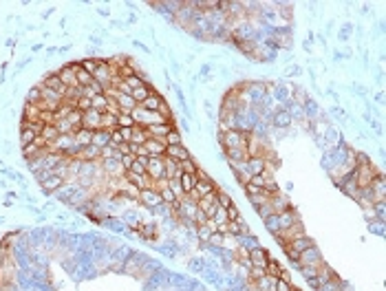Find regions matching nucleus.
<instances>
[{
	"instance_id": "obj_18",
	"label": "nucleus",
	"mask_w": 386,
	"mask_h": 291,
	"mask_svg": "<svg viewBox=\"0 0 386 291\" xmlns=\"http://www.w3.org/2000/svg\"><path fill=\"white\" fill-rule=\"evenodd\" d=\"M42 86H47V88H51V91L60 93V95H62V97L67 95V91H69L67 86H64L62 82H60V77H57V75H47V80L42 82Z\"/></svg>"
},
{
	"instance_id": "obj_54",
	"label": "nucleus",
	"mask_w": 386,
	"mask_h": 291,
	"mask_svg": "<svg viewBox=\"0 0 386 291\" xmlns=\"http://www.w3.org/2000/svg\"><path fill=\"white\" fill-rule=\"evenodd\" d=\"M300 272H302V276L309 280V278H316V274H318V267H300Z\"/></svg>"
},
{
	"instance_id": "obj_34",
	"label": "nucleus",
	"mask_w": 386,
	"mask_h": 291,
	"mask_svg": "<svg viewBox=\"0 0 386 291\" xmlns=\"http://www.w3.org/2000/svg\"><path fill=\"white\" fill-rule=\"evenodd\" d=\"M225 225H228V234H229V236H241V234L245 232L243 221H241V219H239V221H228Z\"/></svg>"
},
{
	"instance_id": "obj_31",
	"label": "nucleus",
	"mask_w": 386,
	"mask_h": 291,
	"mask_svg": "<svg viewBox=\"0 0 386 291\" xmlns=\"http://www.w3.org/2000/svg\"><path fill=\"white\" fill-rule=\"evenodd\" d=\"M91 108L93 110H100V113H106V110H108V97H106V95L91 97Z\"/></svg>"
},
{
	"instance_id": "obj_33",
	"label": "nucleus",
	"mask_w": 386,
	"mask_h": 291,
	"mask_svg": "<svg viewBox=\"0 0 386 291\" xmlns=\"http://www.w3.org/2000/svg\"><path fill=\"white\" fill-rule=\"evenodd\" d=\"M75 77H77V86H91V82H93V75H91V73H86L80 64H77Z\"/></svg>"
},
{
	"instance_id": "obj_57",
	"label": "nucleus",
	"mask_w": 386,
	"mask_h": 291,
	"mask_svg": "<svg viewBox=\"0 0 386 291\" xmlns=\"http://www.w3.org/2000/svg\"><path fill=\"white\" fill-rule=\"evenodd\" d=\"M249 291H258L256 287H254V282H252V280H249Z\"/></svg>"
},
{
	"instance_id": "obj_8",
	"label": "nucleus",
	"mask_w": 386,
	"mask_h": 291,
	"mask_svg": "<svg viewBox=\"0 0 386 291\" xmlns=\"http://www.w3.org/2000/svg\"><path fill=\"white\" fill-rule=\"evenodd\" d=\"M139 201H141L143 205H148V207H161L163 205L161 194H159V190H155V188L139 190Z\"/></svg>"
},
{
	"instance_id": "obj_43",
	"label": "nucleus",
	"mask_w": 386,
	"mask_h": 291,
	"mask_svg": "<svg viewBox=\"0 0 386 291\" xmlns=\"http://www.w3.org/2000/svg\"><path fill=\"white\" fill-rule=\"evenodd\" d=\"M212 221H214L216 225L228 223V212H225V207H216V212L212 214Z\"/></svg>"
},
{
	"instance_id": "obj_28",
	"label": "nucleus",
	"mask_w": 386,
	"mask_h": 291,
	"mask_svg": "<svg viewBox=\"0 0 386 291\" xmlns=\"http://www.w3.org/2000/svg\"><path fill=\"white\" fill-rule=\"evenodd\" d=\"M150 93H153V88H150L148 84H141V86H137V88H135V91L130 93V97H133V100L137 102V104H141V102L146 100V97L150 95Z\"/></svg>"
},
{
	"instance_id": "obj_9",
	"label": "nucleus",
	"mask_w": 386,
	"mask_h": 291,
	"mask_svg": "<svg viewBox=\"0 0 386 291\" xmlns=\"http://www.w3.org/2000/svg\"><path fill=\"white\" fill-rule=\"evenodd\" d=\"M75 71H77V64H69V67H62L60 71L55 73L57 77H60V82H62L67 88H77V77H75Z\"/></svg>"
},
{
	"instance_id": "obj_20",
	"label": "nucleus",
	"mask_w": 386,
	"mask_h": 291,
	"mask_svg": "<svg viewBox=\"0 0 386 291\" xmlns=\"http://www.w3.org/2000/svg\"><path fill=\"white\" fill-rule=\"evenodd\" d=\"M333 276H335V272H333V269H331L327 263H322V265H320V267H318V274H316V280H318V285L322 287L324 282H329Z\"/></svg>"
},
{
	"instance_id": "obj_27",
	"label": "nucleus",
	"mask_w": 386,
	"mask_h": 291,
	"mask_svg": "<svg viewBox=\"0 0 386 291\" xmlns=\"http://www.w3.org/2000/svg\"><path fill=\"white\" fill-rule=\"evenodd\" d=\"M344 190V194H349V196H353V199H355V196H358V192H360V188H358V183H355V177H349V179H344L342 181V186H340Z\"/></svg>"
},
{
	"instance_id": "obj_35",
	"label": "nucleus",
	"mask_w": 386,
	"mask_h": 291,
	"mask_svg": "<svg viewBox=\"0 0 386 291\" xmlns=\"http://www.w3.org/2000/svg\"><path fill=\"white\" fill-rule=\"evenodd\" d=\"M163 143H166V148H168V146H181V133L172 128L170 133L163 137Z\"/></svg>"
},
{
	"instance_id": "obj_44",
	"label": "nucleus",
	"mask_w": 386,
	"mask_h": 291,
	"mask_svg": "<svg viewBox=\"0 0 386 291\" xmlns=\"http://www.w3.org/2000/svg\"><path fill=\"white\" fill-rule=\"evenodd\" d=\"M40 100H42V93H40V86H35V88H31V91H29L27 104H40Z\"/></svg>"
},
{
	"instance_id": "obj_58",
	"label": "nucleus",
	"mask_w": 386,
	"mask_h": 291,
	"mask_svg": "<svg viewBox=\"0 0 386 291\" xmlns=\"http://www.w3.org/2000/svg\"><path fill=\"white\" fill-rule=\"evenodd\" d=\"M294 291H296V289H294Z\"/></svg>"
},
{
	"instance_id": "obj_11",
	"label": "nucleus",
	"mask_w": 386,
	"mask_h": 291,
	"mask_svg": "<svg viewBox=\"0 0 386 291\" xmlns=\"http://www.w3.org/2000/svg\"><path fill=\"white\" fill-rule=\"evenodd\" d=\"M269 207H272L274 214H282V212L291 210V203H289V199H287V196L282 194L281 190H278L276 194L269 196Z\"/></svg>"
},
{
	"instance_id": "obj_49",
	"label": "nucleus",
	"mask_w": 386,
	"mask_h": 291,
	"mask_svg": "<svg viewBox=\"0 0 386 291\" xmlns=\"http://www.w3.org/2000/svg\"><path fill=\"white\" fill-rule=\"evenodd\" d=\"M225 212H228V221H239L241 219V212H239V207H236V205H229Z\"/></svg>"
},
{
	"instance_id": "obj_48",
	"label": "nucleus",
	"mask_w": 386,
	"mask_h": 291,
	"mask_svg": "<svg viewBox=\"0 0 386 291\" xmlns=\"http://www.w3.org/2000/svg\"><path fill=\"white\" fill-rule=\"evenodd\" d=\"M289 121H291V117H289V113H287V110H282V113L276 115V124L278 126H289Z\"/></svg>"
},
{
	"instance_id": "obj_10",
	"label": "nucleus",
	"mask_w": 386,
	"mask_h": 291,
	"mask_svg": "<svg viewBox=\"0 0 386 291\" xmlns=\"http://www.w3.org/2000/svg\"><path fill=\"white\" fill-rule=\"evenodd\" d=\"M368 192H371L373 203H384L386 186H384V177H382V174H377V177L371 181V186H368Z\"/></svg>"
},
{
	"instance_id": "obj_3",
	"label": "nucleus",
	"mask_w": 386,
	"mask_h": 291,
	"mask_svg": "<svg viewBox=\"0 0 386 291\" xmlns=\"http://www.w3.org/2000/svg\"><path fill=\"white\" fill-rule=\"evenodd\" d=\"M324 260H322V254H320V249L316 247V245H311V247H307L305 252L298 254V269L300 267H320Z\"/></svg>"
},
{
	"instance_id": "obj_6",
	"label": "nucleus",
	"mask_w": 386,
	"mask_h": 291,
	"mask_svg": "<svg viewBox=\"0 0 386 291\" xmlns=\"http://www.w3.org/2000/svg\"><path fill=\"white\" fill-rule=\"evenodd\" d=\"M219 192V190H216ZM216 192H212V194L208 196H201L199 201H196V207H199L201 212H203L208 219H212V214L216 212V207H219V199H216Z\"/></svg>"
},
{
	"instance_id": "obj_5",
	"label": "nucleus",
	"mask_w": 386,
	"mask_h": 291,
	"mask_svg": "<svg viewBox=\"0 0 386 291\" xmlns=\"http://www.w3.org/2000/svg\"><path fill=\"white\" fill-rule=\"evenodd\" d=\"M146 174L150 177L153 186L159 181V179H166V161H163V157H148Z\"/></svg>"
},
{
	"instance_id": "obj_47",
	"label": "nucleus",
	"mask_w": 386,
	"mask_h": 291,
	"mask_svg": "<svg viewBox=\"0 0 386 291\" xmlns=\"http://www.w3.org/2000/svg\"><path fill=\"white\" fill-rule=\"evenodd\" d=\"M157 113H159V115H163V117H166V120L170 121V115H172V110H170V106L166 104V100H161V102H159V108H157Z\"/></svg>"
},
{
	"instance_id": "obj_22",
	"label": "nucleus",
	"mask_w": 386,
	"mask_h": 291,
	"mask_svg": "<svg viewBox=\"0 0 386 291\" xmlns=\"http://www.w3.org/2000/svg\"><path fill=\"white\" fill-rule=\"evenodd\" d=\"M254 282V287H256L258 291H274V287H276V278L274 276H263V278H258V280H252Z\"/></svg>"
},
{
	"instance_id": "obj_32",
	"label": "nucleus",
	"mask_w": 386,
	"mask_h": 291,
	"mask_svg": "<svg viewBox=\"0 0 386 291\" xmlns=\"http://www.w3.org/2000/svg\"><path fill=\"white\" fill-rule=\"evenodd\" d=\"M146 168H148V157H135L133 166H130L128 172H135V174H146Z\"/></svg>"
},
{
	"instance_id": "obj_25",
	"label": "nucleus",
	"mask_w": 386,
	"mask_h": 291,
	"mask_svg": "<svg viewBox=\"0 0 386 291\" xmlns=\"http://www.w3.org/2000/svg\"><path fill=\"white\" fill-rule=\"evenodd\" d=\"M40 137H42L47 143H53L57 137H60V130L55 128V124H44V126H42V133H40Z\"/></svg>"
},
{
	"instance_id": "obj_55",
	"label": "nucleus",
	"mask_w": 386,
	"mask_h": 291,
	"mask_svg": "<svg viewBox=\"0 0 386 291\" xmlns=\"http://www.w3.org/2000/svg\"><path fill=\"white\" fill-rule=\"evenodd\" d=\"M249 183H252V186H256V188H261V190H263V186H265V179H263V174H254V177L249 179Z\"/></svg>"
},
{
	"instance_id": "obj_7",
	"label": "nucleus",
	"mask_w": 386,
	"mask_h": 291,
	"mask_svg": "<svg viewBox=\"0 0 386 291\" xmlns=\"http://www.w3.org/2000/svg\"><path fill=\"white\" fill-rule=\"evenodd\" d=\"M82 128H86V130H100L102 128V113L100 110H86V113H82Z\"/></svg>"
},
{
	"instance_id": "obj_15",
	"label": "nucleus",
	"mask_w": 386,
	"mask_h": 291,
	"mask_svg": "<svg viewBox=\"0 0 386 291\" xmlns=\"http://www.w3.org/2000/svg\"><path fill=\"white\" fill-rule=\"evenodd\" d=\"M143 148L148 150V157H166V143L161 139H148Z\"/></svg>"
},
{
	"instance_id": "obj_26",
	"label": "nucleus",
	"mask_w": 386,
	"mask_h": 291,
	"mask_svg": "<svg viewBox=\"0 0 386 291\" xmlns=\"http://www.w3.org/2000/svg\"><path fill=\"white\" fill-rule=\"evenodd\" d=\"M161 100H163V97H161V95H157V93L153 91V93H150V95H148L146 100H143L139 106H141V108H146V110H155V113H157L159 102H161Z\"/></svg>"
},
{
	"instance_id": "obj_23",
	"label": "nucleus",
	"mask_w": 386,
	"mask_h": 291,
	"mask_svg": "<svg viewBox=\"0 0 386 291\" xmlns=\"http://www.w3.org/2000/svg\"><path fill=\"white\" fill-rule=\"evenodd\" d=\"M42 108L38 104H24V120L22 121H40Z\"/></svg>"
},
{
	"instance_id": "obj_17",
	"label": "nucleus",
	"mask_w": 386,
	"mask_h": 291,
	"mask_svg": "<svg viewBox=\"0 0 386 291\" xmlns=\"http://www.w3.org/2000/svg\"><path fill=\"white\" fill-rule=\"evenodd\" d=\"M108 143H110V130L100 128V130H95V133H93V139H91V146H93V148L102 150V148H106Z\"/></svg>"
},
{
	"instance_id": "obj_21",
	"label": "nucleus",
	"mask_w": 386,
	"mask_h": 291,
	"mask_svg": "<svg viewBox=\"0 0 386 291\" xmlns=\"http://www.w3.org/2000/svg\"><path fill=\"white\" fill-rule=\"evenodd\" d=\"M192 192L201 199V196H208V194H212V192H216V186H214V181H196Z\"/></svg>"
},
{
	"instance_id": "obj_29",
	"label": "nucleus",
	"mask_w": 386,
	"mask_h": 291,
	"mask_svg": "<svg viewBox=\"0 0 386 291\" xmlns=\"http://www.w3.org/2000/svg\"><path fill=\"white\" fill-rule=\"evenodd\" d=\"M148 141V135H146V128L135 124L133 126V137H130V143H137V146H143Z\"/></svg>"
},
{
	"instance_id": "obj_37",
	"label": "nucleus",
	"mask_w": 386,
	"mask_h": 291,
	"mask_svg": "<svg viewBox=\"0 0 386 291\" xmlns=\"http://www.w3.org/2000/svg\"><path fill=\"white\" fill-rule=\"evenodd\" d=\"M135 121L130 113H117V128H133Z\"/></svg>"
},
{
	"instance_id": "obj_1",
	"label": "nucleus",
	"mask_w": 386,
	"mask_h": 291,
	"mask_svg": "<svg viewBox=\"0 0 386 291\" xmlns=\"http://www.w3.org/2000/svg\"><path fill=\"white\" fill-rule=\"evenodd\" d=\"M298 221H300V216H298V212L291 207V210L282 212V214H272L269 219H265V227L269 229L274 236H276L278 232H282V229L291 227V225L298 223Z\"/></svg>"
},
{
	"instance_id": "obj_46",
	"label": "nucleus",
	"mask_w": 386,
	"mask_h": 291,
	"mask_svg": "<svg viewBox=\"0 0 386 291\" xmlns=\"http://www.w3.org/2000/svg\"><path fill=\"white\" fill-rule=\"evenodd\" d=\"M274 291H294V287H291L289 280H282V278H276V287H274Z\"/></svg>"
},
{
	"instance_id": "obj_16",
	"label": "nucleus",
	"mask_w": 386,
	"mask_h": 291,
	"mask_svg": "<svg viewBox=\"0 0 386 291\" xmlns=\"http://www.w3.org/2000/svg\"><path fill=\"white\" fill-rule=\"evenodd\" d=\"M91 139H93V130L77 128V130H75V135H73V141H75V150L88 148V146H91Z\"/></svg>"
},
{
	"instance_id": "obj_38",
	"label": "nucleus",
	"mask_w": 386,
	"mask_h": 291,
	"mask_svg": "<svg viewBox=\"0 0 386 291\" xmlns=\"http://www.w3.org/2000/svg\"><path fill=\"white\" fill-rule=\"evenodd\" d=\"M44 186V190L47 192H51V190H60V188L64 186V179H60V177H55V174H53L51 179H47V181L42 183Z\"/></svg>"
},
{
	"instance_id": "obj_2",
	"label": "nucleus",
	"mask_w": 386,
	"mask_h": 291,
	"mask_svg": "<svg viewBox=\"0 0 386 291\" xmlns=\"http://www.w3.org/2000/svg\"><path fill=\"white\" fill-rule=\"evenodd\" d=\"M247 137H249V133H243V130H228V133L219 135V141L225 150L247 148Z\"/></svg>"
},
{
	"instance_id": "obj_19",
	"label": "nucleus",
	"mask_w": 386,
	"mask_h": 291,
	"mask_svg": "<svg viewBox=\"0 0 386 291\" xmlns=\"http://www.w3.org/2000/svg\"><path fill=\"white\" fill-rule=\"evenodd\" d=\"M166 157L175 159V161H186V159H192L190 153H188L183 146H168V148H166Z\"/></svg>"
},
{
	"instance_id": "obj_24",
	"label": "nucleus",
	"mask_w": 386,
	"mask_h": 291,
	"mask_svg": "<svg viewBox=\"0 0 386 291\" xmlns=\"http://www.w3.org/2000/svg\"><path fill=\"white\" fill-rule=\"evenodd\" d=\"M166 161V179H175V177H181V168H179V161L170 157H163Z\"/></svg>"
},
{
	"instance_id": "obj_41",
	"label": "nucleus",
	"mask_w": 386,
	"mask_h": 291,
	"mask_svg": "<svg viewBox=\"0 0 386 291\" xmlns=\"http://www.w3.org/2000/svg\"><path fill=\"white\" fill-rule=\"evenodd\" d=\"M179 168H181V174H194V172H196V163L192 161V159L179 161Z\"/></svg>"
},
{
	"instance_id": "obj_45",
	"label": "nucleus",
	"mask_w": 386,
	"mask_h": 291,
	"mask_svg": "<svg viewBox=\"0 0 386 291\" xmlns=\"http://www.w3.org/2000/svg\"><path fill=\"white\" fill-rule=\"evenodd\" d=\"M208 243H210V245H216V247H223V245H225V236L219 234V232H212V236L208 239Z\"/></svg>"
},
{
	"instance_id": "obj_4",
	"label": "nucleus",
	"mask_w": 386,
	"mask_h": 291,
	"mask_svg": "<svg viewBox=\"0 0 386 291\" xmlns=\"http://www.w3.org/2000/svg\"><path fill=\"white\" fill-rule=\"evenodd\" d=\"M353 177H355V183H358L360 190H367L368 186H371V181L377 177V170L371 166V163H362V166L355 168V172H353Z\"/></svg>"
},
{
	"instance_id": "obj_12",
	"label": "nucleus",
	"mask_w": 386,
	"mask_h": 291,
	"mask_svg": "<svg viewBox=\"0 0 386 291\" xmlns=\"http://www.w3.org/2000/svg\"><path fill=\"white\" fill-rule=\"evenodd\" d=\"M300 234H305V232H302V223L298 221V223H294L291 227H287V229H282V232H278V234H276V240L282 245V247H285L289 240H294L296 236H300Z\"/></svg>"
},
{
	"instance_id": "obj_36",
	"label": "nucleus",
	"mask_w": 386,
	"mask_h": 291,
	"mask_svg": "<svg viewBox=\"0 0 386 291\" xmlns=\"http://www.w3.org/2000/svg\"><path fill=\"white\" fill-rule=\"evenodd\" d=\"M38 137H40V135L34 133V130H27V128L20 130V143H22V148H24V146H29V143H34Z\"/></svg>"
},
{
	"instance_id": "obj_13",
	"label": "nucleus",
	"mask_w": 386,
	"mask_h": 291,
	"mask_svg": "<svg viewBox=\"0 0 386 291\" xmlns=\"http://www.w3.org/2000/svg\"><path fill=\"white\" fill-rule=\"evenodd\" d=\"M267 260H269V254H267V249H263L261 245L249 249V265H252V267L265 269L267 267Z\"/></svg>"
},
{
	"instance_id": "obj_52",
	"label": "nucleus",
	"mask_w": 386,
	"mask_h": 291,
	"mask_svg": "<svg viewBox=\"0 0 386 291\" xmlns=\"http://www.w3.org/2000/svg\"><path fill=\"white\" fill-rule=\"evenodd\" d=\"M263 276H265V269H258V267H252V272L247 274L249 280H258V278H263Z\"/></svg>"
},
{
	"instance_id": "obj_53",
	"label": "nucleus",
	"mask_w": 386,
	"mask_h": 291,
	"mask_svg": "<svg viewBox=\"0 0 386 291\" xmlns=\"http://www.w3.org/2000/svg\"><path fill=\"white\" fill-rule=\"evenodd\" d=\"M35 177H38V181H40V183H44L47 179H51V177H53V170H40V172H35Z\"/></svg>"
},
{
	"instance_id": "obj_39",
	"label": "nucleus",
	"mask_w": 386,
	"mask_h": 291,
	"mask_svg": "<svg viewBox=\"0 0 386 291\" xmlns=\"http://www.w3.org/2000/svg\"><path fill=\"white\" fill-rule=\"evenodd\" d=\"M102 62H104V60H97V57H91V60H84V62H82L80 67L84 68L86 73H91V75H93V73L97 71V67H100Z\"/></svg>"
},
{
	"instance_id": "obj_14",
	"label": "nucleus",
	"mask_w": 386,
	"mask_h": 291,
	"mask_svg": "<svg viewBox=\"0 0 386 291\" xmlns=\"http://www.w3.org/2000/svg\"><path fill=\"white\" fill-rule=\"evenodd\" d=\"M311 245H314V240H311L307 234H300V236H296L294 240H289V243L285 245V252L300 254V252H305L307 247H311Z\"/></svg>"
},
{
	"instance_id": "obj_51",
	"label": "nucleus",
	"mask_w": 386,
	"mask_h": 291,
	"mask_svg": "<svg viewBox=\"0 0 386 291\" xmlns=\"http://www.w3.org/2000/svg\"><path fill=\"white\" fill-rule=\"evenodd\" d=\"M245 194H247V196H256V194H261V188H256V186H252V183H245Z\"/></svg>"
},
{
	"instance_id": "obj_40",
	"label": "nucleus",
	"mask_w": 386,
	"mask_h": 291,
	"mask_svg": "<svg viewBox=\"0 0 386 291\" xmlns=\"http://www.w3.org/2000/svg\"><path fill=\"white\" fill-rule=\"evenodd\" d=\"M168 188H170V190L175 192V196H176V199H181V196H183L181 181H179V177H175V179H168Z\"/></svg>"
},
{
	"instance_id": "obj_50",
	"label": "nucleus",
	"mask_w": 386,
	"mask_h": 291,
	"mask_svg": "<svg viewBox=\"0 0 386 291\" xmlns=\"http://www.w3.org/2000/svg\"><path fill=\"white\" fill-rule=\"evenodd\" d=\"M120 161H122V166H124V170L128 172V170H130V166H133V161H135V157H133V154H122Z\"/></svg>"
},
{
	"instance_id": "obj_30",
	"label": "nucleus",
	"mask_w": 386,
	"mask_h": 291,
	"mask_svg": "<svg viewBox=\"0 0 386 291\" xmlns=\"http://www.w3.org/2000/svg\"><path fill=\"white\" fill-rule=\"evenodd\" d=\"M179 181H181L183 194H190V192L194 190V186H196V177H194V174H181V177H179Z\"/></svg>"
},
{
	"instance_id": "obj_42",
	"label": "nucleus",
	"mask_w": 386,
	"mask_h": 291,
	"mask_svg": "<svg viewBox=\"0 0 386 291\" xmlns=\"http://www.w3.org/2000/svg\"><path fill=\"white\" fill-rule=\"evenodd\" d=\"M216 199H219V207H225L228 210L229 205H234V201H232V196L228 194V192H216Z\"/></svg>"
},
{
	"instance_id": "obj_56",
	"label": "nucleus",
	"mask_w": 386,
	"mask_h": 291,
	"mask_svg": "<svg viewBox=\"0 0 386 291\" xmlns=\"http://www.w3.org/2000/svg\"><path fill=\"white\" fill-rule=\"evenodd\" d=\"M120 133H122V137H124V141L130 143V137H133V128H120Z\"/></svg>"
}]
</instances>
